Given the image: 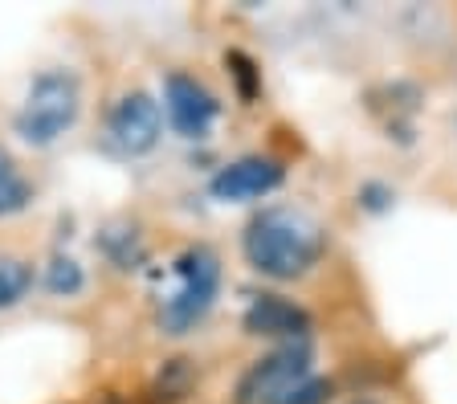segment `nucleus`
<instances>
[{
  "label": "nucleus",
  "mask_w": 457,
  "mask_h": 404,
  "mask_svg": "<svg viewBox=\"0 0 457 404\" xmlns=\"http://www.w3.org/2000/svg\"><path fill=\"white\" fill-rule=\"evenodd\" d=\"M327 250V229L303 209H266L245 229V258L257 274L278 282L303 278Z\"/></svg>",
  "instance_id": "1"
},
{
  "label": "nucleus",
  "mask_w": 457,
  "mask_h": 404,
  "mask_svg": "<svg viewBox=\"0 0 457 404\" xmlns=\"http://www.w3.org/2000/svg\"><path fill=\"white\" fill-rule=\"evenodd\" d=\"M82 111V87L70 70H49L29 87L25 103L17 111V135L33 147L54 144L57 135H66Z\"/></svg>",
  "instance_id": "2"
},
{
  "label": "nucleus",
  "mask_w": 457,
  "mask_h": 404,
  "mask_svg": "<svg viewBox=\"0 0 457 404\" xmlns=\"http://www.w3.org/2000/svg\"><path fill=\"white\" fill-rule=\"evenodd\" d=\"M176 278H180V290L163 302L160 310V323L168 335H184L209 315L212 299H217V286H220V261L209 245H192L176 258Z\"/></svg>",
  "instance_id": "3"
},
{
  "label": "nucleus",
  "mask_w": 457,
  "mask_h": 404,
  "mask_svg": "<svg viewBox=\"0 0 457 404\" xmlns=\"http://www.w3.org/2000/svg\"><path fill=\"white\" fill-rule=\"evenodd\" d=\"M303 380H311V347L286 343L270 351L266 359H257L237 384V404H282Z\"/></svg>",
  "instance_id": "4"
},
{
  "label": "nucleus",
  "mask_w": 457,
  "mask_h": 404,
  "mask_svg": "<svg viewBox=\"0 0 457 404\" xmlns=\"http://www.w3.org/2000/svg\"><path fill=\"white\" fill-rule=\"evenodd\" d=\"M160 131H163V111L152 95L143 90H131L114 103L111 111V135L119 152L127 155H147L155 144H160Z\"/></svg>",
  "instance_id": "5"
},
{
  "label": "nucleus",
  "mask_w": 457,
  "mask_h": 404,
  "mask_svg": "<svg viewBox=\"0 0 457 404\" xmlns=\"http://www.w3.org/2000/svg\"><path fill=\"white\" fill-rule=\"evenodd\" d=\"M163 103H168V119L176 127V135H184V139H204L220 111L217 98L188 74H171L163 82Z\"/></svg>",
  "instance_id": "6"
},
{
  "label": "nucleus",
  "mask_w": 457,
  "mask_h": 404,
  "mask_svg": "<svg viewBox=\"0 0 457 404\" xmlns=\"http://www.w3.org/2000/svg\"><path fill=\"white\" fill-rule=\"evenodd\" d=\"M278 184H282V164H278V160L245 155V160L220 168V172L212 176L209 193L217 196V201H257V196L274 193Z\"/></svg>",
  "instance_id": "7"
},
{
  "label": "nucleus",
  "mask_w": 457,
  "mask_h": 404,
  "mask_svg": "<svg viewBox=\"0 0 457 404\" xmlns=\"http://www.w3.org/2000/svg\"><path fill=\"white\" fill-rule=\"evenodd\" d=\"M241 327L249 335H270V339H290V343H303L311 335V315L303 307H295L290 299H278V294H262L253 299V307L245 310Z\"/></svg>",
  "instance_id": "8"
},
{
  "label": "nucleus",
  "mask_w": 457,
  "mask_h": 404,
  "mask_svg": "<svg viewBox=\"0 0 457 404\" xmlns=\"http://www.w3.org/2000/svg\"><path fill=\"white\" fill-rule=\"evenodd\" d=\"M29 286H33V269L21 258H0V307L21 302Z\"/></svg>",
  "instance_id": "9"
},
{
  "label": "nucleus",
  "mask_w": 457,
  "mask_h": 404,
  "mask_svg": "<svg viewBox=\"0 0 457 404\" xmlns=\"http://www.w3.org/2000/svg\"><path fill=\"white\" fill-rule=\"evenodd\" d=\"M188 384H192L188 359H171V364L163 367L160 384H155V400H163V404H176L184 392H188Z\"/></svg>",
  "instance_id": "10"
},
{
  "label": "nucleus",
  "mask_w": 457,
  "mask_h": 404,
  "mask_svg": "<svg viewBox=\"0 0 457 404\" xmlns=\"http://www.w3.org/2000/svg\"><path fill=\"white\" fill-rule=\"evenodd\" d=\"M46 286L54 290V294H78V290H82V266L70 258H57L46 274Z\"/></svg>",
  "instance_id": "11"
},
{
  "label": "nucleus",
  "mask_w": 457,
  "mask_h": 404,
  "mask_svg": "<svg viewBox=\"0 0 457 404\" xmlns=\"http://www.w3.org/2000/svg\"><path fill=\"white\" fill-rule=\"evenodd\" d=\"M228 70H233V78H237V90H241V98H257V66L241 54V49H228Z\"/></svg>",
  "instance_id": "12"
},
{
  "label": "nucleus",
  "mask_w": 457,
  "mask_h": 404,
  "mask_svg": "<svg viewBox=\"0 0 457 404\" xmlns=\"http://www.w3.org/2000/svg\"><path fill=\"white\" fill-rule=\"evenodd\" d=\"M327 396H331V384H327V380H319V375H311V380H303V384L286 396L282 404H323Z\"/></svg>",
  "instance_id": "13"
},
{
  "label": "nucleus",
  "mask_w": 457,
  "mask_h": 404,
  "mask_svg": "<svg viewBox=\"0 0 457 404\" xmlns=\"http://www.w3.org/2000/svg\"><path fill=\"white\" fill-rule=\"evenodd\" d=\"M384 201H388V193H384V188H376V184H368V188H363V204H368V209H384Z\"/></svg>",
  "instance_id": "14"
},
{
  "label": "nucleus",
  "mask_w": 457,
  "mask_h": 404,
  "mask_svg": "<svg viewBox=\"0 0 457 404\" xmlns=\"http://www.w3.org/2000/svg\"><path fill=\"white\" fill-rule=\"evenodd\" d=\"M360 404H368V400H360Z\"/></svg>",
  "instance_id": "15"
}]
</instances>
